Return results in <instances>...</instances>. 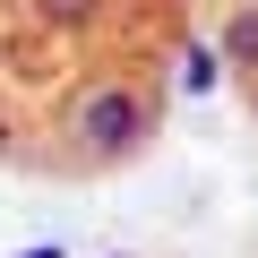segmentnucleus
I'll list each match as a JSON object with an SVG mask.
<instances>
[{
	"instance_id": "nucleus-1",
	"label": "nucleus",
	"mask_w": 258,
	"mask_h": 258,
	"mask_svg": "<svg viewBox=\"0 0 258 258\" xmlns=\"http://www.w3.org/2000/svg\"><path fill=\"white\" fill-rule=\"evenodd\" d=\"M155 129H164V103L147 78H86L43 129V172H112L147 155Z\"/></svg>"
}]
</instances>
